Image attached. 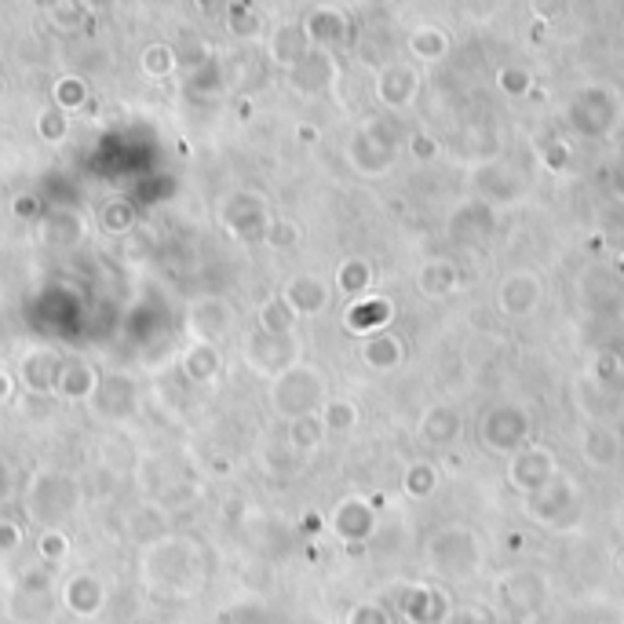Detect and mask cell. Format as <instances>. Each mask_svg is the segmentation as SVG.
<instances>
[{
  "instance_id": "6da1fadb",
  "label": "cell",
  "mask_w": 624,
  "mask_h": 624,
  "mask_svg": "<svg viewBox=\"0 0 624 624\" xmlns=\"http://www.w3.org/2000/svg\"><path fill=\"white\" fill-rule=\"evenodd\" d=\"M106 227H110V230H125V227H128V208H125V205L110 208V213H106Z\"/></svg>"
}]
</instances>
